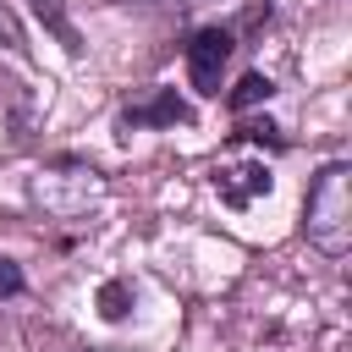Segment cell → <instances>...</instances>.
<instances>
[{"instance_id":"obj_1","label":"cell","mask_w":352,"mask_h":352,"mask_svg":"<svg viewBox=\"0 0 352 352\" xmlns=\"http://www.w3.org/2000/svg\"><path fill=\"white\" fill-rule=\"evenodd\" d=\"M302 231L324 258H341L352 248V165L330 160L302 198Z\"/></svg>"},{"instance_id":"obj_2","label":"cell","mask_w":352,"mask_h":352,"mask_svg":"<svg viewBox=\"0 0 352 352\" xmlns=\"http://www.w3.org/2000/svg\"><path fill=\"white\" fill-rule=\"evenodd\" d=\"M231 50H236L231 28H198L187 38V77H192L198 94H220V72H226Z\"/></svg>"},{"instance_id":"obj_3","label":"cell","mask_w":352,"mask_h":352,"mask_svg":"<svg viewBox=\"0 0 352 352\" xmlns=\"http://www.w3.org/2000/svg\"><path fill=\"white\" fill-rule=\"evenodd\" d=\"M270 187H275V176H270L264 160H242V165L214 170V192H220V204H231V209H248V204L264 198Z\"/></svg>"},{"instance_id":"obj_4","label":"cell","mask_w":352,"mask_h":352,"mask_svg":"<svg viewBox=\"0 0 352 352\" xmlns=\"http://www.w3.org/2000/svg\"><path fill=\"white\" fill-rule=\"evenodd\" d=\"M182 121H192V110L176 88H154L148 99L121 110V132H132V126H182Z\"/></svg>"},{"instance_id":"obj_5","label":"cell","mask_w":352,"mask_h":352,"mask_svg":"<svg viewBox=\"0 0 352 352\" xmlns=\"http://www.w3.org/2000/svg\"><path fill=\"white\" fill-rule=\"evenodd\" d=\"M28 6H33V16L55 33V44H60L66 55H82V33H77V22H72L66 0H28Z\"/></svg>"},{"instance_id":"obj_6","label":"cell","mask_w":352,"mask_h":352,"mask_svg":"<svg viewBox=\"0 0 352 352\" xmlns=\"http://www.w3.org/2000/svg\"><path fill=\"white\" fill-rule=\"evenodd\" d=\"M132 302H138V292H132L126 275H110V280L99 286V314H104L110 324H121V319L132 314Z\"/></svg>"},{"instance_id":"obj_7","label":"cell","mask_w":352,"mask_h":352,"mask_svg":"<svg viewBox=\"0 0 352 352\" xmlns=\"http://www.w3.org/2000/svg\"><path fill=\"white\" fill-rule=\"evenodd\" d=\"M28 110H33V88H28L22 77L0 72V116H6V121H22Z\"/></svg>"},{"instance_id":"obj_8","label":"cell","mask_w":352,"mask_h":352,"mask_svg":"<svg viewBox=\"0 0 352 352\" xmlns=\"http://www.w3.org/2000/svg\"><path fill=\"white\" fill-rule=\"evenodd\" d=\"M270 94H275V82H270L264 72H248V77H242V82L226 94V104H231V110H253V104H264Z\"/></svg>"},{"instance_id":"obj_9","label":"cell","mask_w":352,"mask_h":352,"mask_svg":"<svg viewBox=\"0 0 352 352\" xmlns=\"http://www.w3.org/2000/svg\"><path fill=\"white\" fill-rule=\"evenodd\" d=\"M236 138H242V143H270V148H286V138H280V126H275V121H242V126H236Z\"/></svg>"},{"instance_id":"obj_10","label":"cell","mask_w":352,"mask_h":352,"mask_svg":"<svg viewBox=\"0 0 352 352\" xmlns=\"http://www.w3.org/2000/svg\"><path fill=\"white\" fill-rule=\"evenodd\" d=\"M22 292H28V275H22V264L0 253V297H22Z\"/></svg>"},{"instance_id":"obj_11","label":"cell","mask_w":352,"mask_h":352,"mask_svg":"<svg viewBox=\"0 0 352 352\" xmlns=\"http://www.w3.org/2000/svg\"><path fill=\"white\" fill-rule=\"evenodd\" d=\"M0 50H11V55H28V38H22L16 16L6 11V0H0Z\"/></svg>"},{"instance_id":"obj_12","label":"cell","mask_w":352,"mask_h":352,"mask_svg":"<svg viewBox=\"0 0 352 352\" xmlns=\"http://www.w3.org/2000/svg\"><path fill=\"white\" fill-rule=\"evenodd\" d=\"M143 6H187V0H143Z\"/></svg>"}]
</instances>
